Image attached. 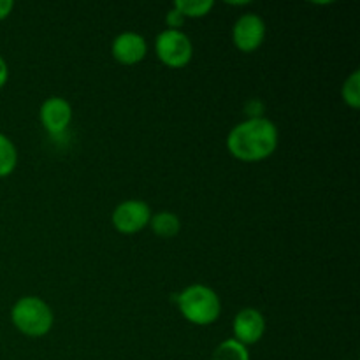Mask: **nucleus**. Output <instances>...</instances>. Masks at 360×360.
Returning a JSON list of instances; mask_svg holds the SVG:
<instances>
[{"label": "nucleus", "instance_id": "obj_9", "mask_svg": "<svg viewBox=\"0 0 360 360\" xmlns=\"http://www.w3.org/2000/svg\"><path fill=\"white\" fill-rule=\"evenodd\" d=\"M112 56L123 65H136L143 62L148 53L146 39L136 32H123L112 41Z\"/></svg>", "mask_w": 360, "mask_h": 360}, {"label": "nucleus", "instance_id": "obj_6", "mask_svg": "<svg viewBox=\"0 0 360 360\" xmlns=\"http://www.w3.org/2000/svg\"><path fill=\"white\" fill-rule=\"evenodd\" d=\"M266 39V21L255 13L243 14L232 28V41L243 53H252L262 46Z\"/></svg>", "mask_w": 360, "mask_h": 360}, {"label": "nucleus", "instance_id": "obj_15", "mask_svg": "<svg viewBox=\"0 0 360 360\" xmlns=\"http://www.w3.org/2000/svg\"><path fill=\"white\" fill-rule=\"evenodd\" d=\"M185 21H186V18L183 16V14L179 13L176 7H171V11L165 14V23H167L169 30H179V28L185 25Z\"/></svg>", "mask_w": 360, "mask_h": 360}, {"label": "nucleus", "instance_id": "obj_17", "mask_svg": "<svg viewBox=\"0 0 360 360\" xmlns=\"http://www.w3.org/2000/svg\"><path fill=\"white\" fill-rule=\"evenodd\" d=\"M7 79H9V67H7V62L4 60V56H0V90L7 83Z\"/></svg>", "mask_w": 360, "mask_h": 360}, {"label": "nucleus", "instance_id": "obj_12", "mask_svg": "<svg viewBox=\"0 0 360 360\" xmlns=\"http://www.w3.org/2000/svg\"><path fill=\"white\" fill-rule=\"evenodd\" d=\"M18 165V150L13 141L0 134V178L13 174Z\"/></svg>", "mask_w": 360, "mask_h": 360}, {"label": "nucleus", "instance_id": "obj_3", "mask_svg": "<svg viewBox=\"0 0 360 360\" xmlns=\"http://www.w3.org/2000/svg\"><path fill=\"white\" fill-rule=\"evenodd\" d=\"M11 320L21 334L28 338H42L51 330L55 316L46 301L35 295L18 299L11 309Z\"/></svg>", "mask_w": 360, "mask_h": 360}, {"label": "nucleus", "instance_id": "obj_10", "mask_svg": "<svg viewBox=\"0 0 360 360\" xmlns=\"http://www.w3.org/2000/svg\"><path fill=\"white\" fill-rule=\"evenodd\" d=\"M150 227L158 238H174L179 231H181V221H179L178 214L171 213V211H160L157 214H151Z\"/></svg>", "mask_w": 360, "mask_h": 360}, {"label": "nucleus", "instance_id": "obj_7", "mask_svg": "<svg viewBox=\"0 0 360 360\" xmlns=\"http://www.w3.org/2000/svg\"><path fill=\"white\" fill-rule=\"evenodd\" d=\"M42 127L51 136H62L72 122V108L62 97H49L42 102L39 111Z\"/></svg>", "mask_w": 360, "mask_h": 360}, {"label": "nucleus", "instance_id": "obj_1", "mask_svg": "<svg viewBox=\"0 0 360 360\" xmlns=\"http://www.w3.org/2000/svg\"><path fill=\"white\" fill-rule=\"evenodd\" d=\"M278 148V129L264 116L248 118L229 132L227 150L241 162H262Z\"/></svg>", "mask_w": 360, "mask_h": 360}, {"label": "nucleus", "instance_id": "obj_5", "mask_svg": "<svg viewBox=\"0 0 360 360\" xmlns=\"http://www.w3.org/2000/svg\"><path fill=\"white\" fill-rule=\"evenodd\" d=\"M151 207L144 200H125L112 211V225L122 234H136L150 225Z\"/></svg>", "mask_w": 360, "mask_h": 360}, {"label": "nucleus", "instance_id": "obj_11", "mask_svg": "<svg viewBox=\"0 0 360 360\" xmlns=\"http://www.w3.org/2000/svg\"><path fill=\"white\" fill-rule=\"evenodd\" d=\"M211 360H250V354L245 345L232 338V340H225L224 343L214 348Z\"/></svg>", "mask_w": 360, "mask_h": 360}, {"label": "nucleus", "instance_id": "obj_13", "mask_svg": "<svg viewBox=\"0 0 360 360\" xmlns=\"http://www.w3.org/2000/svg\"><path fill=\"white\" fill-rule=\"evenodd\" d=\"M172 7L179 11L185 18H204L213 11V0H176Z\"/></svg>", "mask_w": 360, "mask_h": 360}, {"label": "nucleus", "instance_id": "obj_8", "mask_svg": "<svg viewBox=\"0 0 360 360\" xmlns=\"http://www.w3.org/2000/svg\"><path fill=\"white\" fill-rule=\"evenodd\" d=\"M232 329H234L236 341L245 347L255 345L262 340L264 333H266V319L259 309L245 308L236 315Z\"/></svg>", "mask_w": 360, "mask_h": 360}, {"label": "nucleus", "instance_id": "obj_2", "mask_svg": "<svg viewBox=\"0 0 360 360\" xmlns=\"http://www.w3.org/2000/svg\"><path fill=\"white\" fill-rule=\"evenodd\" d=\"M181 315L195 326H211L221 313L220 297L206 285H190L178 295Z\"/></svg>", "mask_w": 360, "mask_h": 360}, {"label": "nucleus", "instance_id": "obj_16", "mask_svg": "<svg viewBox=\"0 0 360 360\" xmlns=\"http://www.w3.org/2000/svg\"><path fill=\"white\" fill-rule=\"evenodd\" d=\"M14 9V2L13 0H0V21L6 20Z\"/></svg>", "mask_w": 360, "mask_h": 360}, {"label": "nucleus", "instance_id": "obj_14", "mask_svg": "<svg viewBox=\"0 0 360 360\" xmlns=\"http://www.w3.org/2000/svg\"><path fill=\"white\" fill-rule=\"evenodd\" d=\"M341 98L352 109L360 108V70H354L341 86Z\"/></svg>", "mask_w": 360, "mask_h": 360}, {"label": "nucleus", "instance_id": "obj_4", "mask_svg": "<svg viewBox=\"0 0 360 360\" xmlns=\"http://www.w3.org/2000/svg\"><path fill=\"white\" fill-rule=\"evenodd\" d=\"M155 53L164 65L181 69L190 63L193 56V44L188 35L181 30H164L157 35Z\"/></svg>", "mask_w": 360, "mask_h": 360}]
</instances>
